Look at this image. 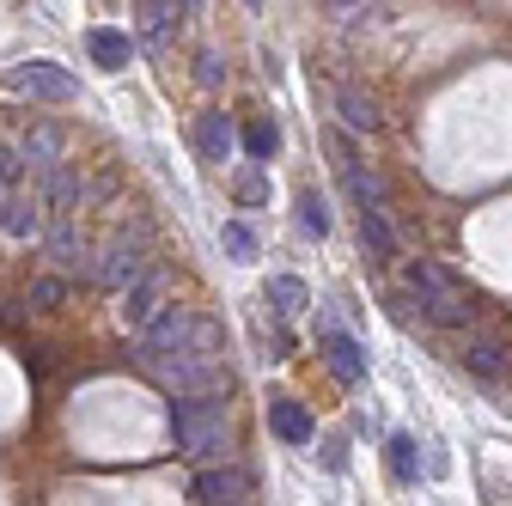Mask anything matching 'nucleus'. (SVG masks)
<instances>
[{
  "label": "nucleus",
  "mask_w": 512,
  "mask_h": 506,
  "mask_svg": "<svg viewBox=\"0 0 512 506\" xmlns=\"http://www.w3.org/2000/svg\"><path fill=\"white\" fill-rule=\"evenodd\" d=\"M0 232H7L13 244L43 238V196H37V189H13V196H0Z\"/></svg>",
  "instance_id": "obj_10"
},
{
  "label": "nucleus",
  "mask_w": 512,
  "mask_h": 506,
  "mask_svg": "<svg viewBox=\"0 0 512 506\" xmlns=\"http://www.w3.org/2000/svg\"><path fill=\"white\" fill-rule=\"evenodd\" d=\"M263 299L275 305V318H293V311H305V299H311V293H305V281H299V275H275V281L263 287Z\"/></svg>",
  "instance_id": "obj_19"
},
{
  "label": "nucleus",
  "mask_w": 512,
  "mask_h": 506,
  "mask_svg": "<svg viewBox=\"0 0 512 506\" xmlns=\"http://www.w3.org/2000/svg\"><path fill=\"white\" fill-rule=\"evenodd\" d=\"M13 189H25V153L13 141H0V196H13Z\"/></svg>",
  "instance_id": "obj_24"
},
{
  "label": "nucleus",
  "mask_w": 512,
  "mask_h": 506,
  "mask_svg": "<svg viewBox=\"0 0 512 506\" xmlns=\"http://www.w3.org/2000/svg\"><path fill=\"white\" fill-rule=\"evenodd\" d=\"M171 433H177V452L196 464L226 458V446H232L226 403H171Z\"/></svg>",
  "instance_id": "obj_2"
},
{
  "label": "nucleus",
  "mask_w": 512,
  "mask_h": 506,
  "mask_svg": "<svg viewBox=\"0 0 512 506\" xmlns=\"http://www.w3.org/2000/svg\"><path fill=\"white\" fill-rule=\"evenodd\" d=\"M506 385H512V372H506Z\"/></svg>",
  "instance_id": "obj_30"
},
{
  "label": "nucleus",
  "mask_w": 512,
  "mask_h": 506,
  "mask_svg": "<svg viewBox=\"0 0 512 506\" xmlns=\"http://www.w3.org/2000/svg\"><path fill=\"white\" fill-rule=\"evenodd\" d=\"M250 494H256V482H250V470H238V464H208V470L196 476V500H202V506H250Z\"/></svg>",
  "instance_id": "obj_7"
},
{
  "label": "nucleus",
  "mask_w": 512,
  "mask_h": 506,
  "mask_svg": "<svg viewBox=\"0 0 512 506\" xmlns=\"http://www.w3.org/2000/svg\"><path fill=\"white\" fill-rule=\"evenodd\" d=\"M226 250H232V263H250L256 257V232L244 220H226Z\"/></svg>",
  "instance_id": "obj_27"
},
{
  "label": "nucleus",
  "mask_w": 512,
  "mask_h": 506,
  "mask_svg": "<svg viewBox=\"0 0 512 506\" xmlns=\"http://www.w3.org/2000/svg\"><path fill=\"white\" fill-rule=\"evenodd\" d=\"M159 311H165V275H159V269H147L135 287L122 293V324H128V330H147Z\"/></svg>",
  "instance_id": "obj_11"
},
{
  "label": "nucleus",
  "mask_w": 512,
  "mask_h": 506,
  "mask_svg": "<svg viewBox=\"0 0 512 506\" xmlns=\"http://www.w3.org/2000/svg\"><path fill=\"white\" fill-rule=\"evenodd\" d=\"M360 238H366V250H372V263H391V257H397V232H391V220H384L378 202L360 208Z\"/></svg>",
  "instance_id": "obj_18"
},
{
  "label": "nucleus",
  "mask_w": 512,
  "mask_h": 506,
  "mask_svg": "<svg viewBox=\"0 0 512 506\" xmlns=\"http://www.w3.org/2000/svg\"><path fill=\"white\" fill-rule=\"evenodd\" d=\"M86 49H92V61H98L104 74H116V68H128V61H135V37L116 31V25H98V31L86 37Z\"/></svg>",
  "instance_id": "obj_16"
},
{
  "label": "nucleus",
  "mask_w": 512,
  "mask_h": 506,
  "mask_svg": "<svg viewBox=\"0 0 512 506\" xmlns=\"http://www.w3.org/2000/svg\"><path fill=\"white\" fill-rule=\"evenodd\" d=\"M61 293H68V281H61V275H37V281H31V293H25V305H31V311H55V305H61Z\"/></svg>",
  "instance_id": "obj_26"
},
{
  "label": "nucleus",
  "mask_w": 512,
  "mask_h": 506,
  "mask_svg": "<svg viewBox=\"0 0 512 506\" xmlns=\"http://www.w3.org/2000/svg\"><path fill=\"white\" fill-rule=\"evenodd\" d=\"M317 342H324V366L342 378V385H360V378H366V354H360V342H354L336 318L317 324Z\"/></svg>",
  "instance_id": "obj_8"
},
{
  "label": "nucleus",
  "mask_w": 512,
  "mask_h": 506,
  "mask_svg": "<svg viewBox=\"0 0 512 506\" xmlns=\"http://www.w3.org/2000/svg\"><path fill=\"white\" fill-rule=\"evenodd\" d=\"M232 189H238V202H250V208L269 196V183H263V171H256V165H250V171H238V177H232Z\"/></svg>",
  "instance_id": "obj_28"
},
{
  "label": "nucleus",
  "mask_w": 512,
  "mask_h": 506,
  "mask_svg": "<svg viewBox=\"0 0 512 506\" xmlns=\"http://www.w3.org/2000/svg\"><path fill=\"white\" fill-rule=\"evenodd\" d=\"M7 86L25 92V98H43V104H74L80 98V80L68 68H55V61H19L7 74Z\"/></svg>",
  "instance_id": "obj_4"
},
{
  "label": "nucleus",
  "mask_w": 512,
  "mask_h": 506,
  "mask_svg": "<svg viewBox=\"0 0 512 506\" xmlns=\"http://www.w3.org/2000/svg\"><path fill=\"white\" fill-rule=\"evenodd\" d=\"M269 427H275V439H287V446H311V409L299 403V397H275L269 403Z\"/></svg>",
  "instance_id": "obj_15"
},
{
  "label": "nucleus",
  "mask_w": 512,
  "mask_h": 506,
  "mask_svg": "<svg viewBox=\"0 0 512 506\" xmlns=\"http://www.w3.org/2000/svg\"><path fill=\"white\" fill-rule=\"evenodd\" d=\"M506 354H512V348H506V336H494V330H488V336H470L458 360H464V372H470V378H500V372H506Z\"/></svg>",
  "instance_id": "obj_14"
},
{
  "label": "nucleus",
  "mask_w": 512,
  "mask_h": 506,
  "mask_svg": "<svg viewBox=\"0 0 512 506\" xmlns=\"http://www.w3.org/2000/svg\"><path fill=\"white\" fill-rule=\"evenodd\" d=\"M153 385L171 397V403H226L232 397V372L220 360H202V354H165V360H147Z\"/></svg>",
  "instance_id": "obj_1"
},
{
  "label": "nucleus",
  "mask_w": 512,
  "mask_h": 506,
  "mask_svg": "<svg viewBox=\"0 0 512 506\" xmlns=\"http://www.w3.org/2000/svg\"><path fill=\"white\" fill-rule=\"evenodd\" d=\"M403 293L421 299V305H458V299H470V287L445 269V263H433V257H415L403 269Z\"/></svg>",
  "instance_id": "obj_5"
},
{
  "label": "nucleus",
  "mask_w": 512,
  "mask_h": 506,
  "mask_svg": "<svg viewBox=\"0 0 512 506\" xmlns=\"http://www.w3.org/2000/svg\"><path fill=\"white\" fill-rule=\"evenodd\" d=\"M275 147H281V129H275V122H250V129H244V153H250L256 165L275 159Z\"/></svg>",
  "instance_id": "obj_23"
},
{
  "label": "nucleus",
  "mask_w": 512,
  "mask_h": 506,
  "mask_svg": "<svg viewBox=\"0 0 512 506\" xmlns=\"http://www.w3.org/2000/svg\"><path fill=\"white\" fill-rule=\"evenodd\" d=\"M232 122H226V110H202L196 116V147H202V159H232Z\"/></svg>",
  "instance_id": "obj_17"
},
{
  "label": "nucleus",
  "mask_w": 512,
  "mask_h": 506,
  "mask_svg": "<svg viewBox=\"0 0 512 506\" xmlns=\"http://www.w3.org/2000/svg\"><path fill=\"white\" fill-rule=\"evenodd\" d=\"M183 13H189V7H171V0H147V7H135L141 43H147V49H165V43L183 31Z\"/></svg>",
  "instance_id": "obj_12"
},
{
  "label": "nucleus",
  "mask_w": 512,
  "mask_h": 506,
  "mask_svg": "<svg viewBox=\"0 0 512 506\" xmlns=\"http://www.w3.org/2000/svg\"><path fill=\"white\" fill-rule=\"evenodd\" d=\"M61 147H68V141H61L55 122H31V135L19 141V153H25V165H37V183L49 171H61Z\"/></svg>",
  "instance_id": "obj_13"
},
{
  "label": "nucleus",
  "mask_w": 512,
  "mask_h": 506,
  "mask_svg": "<svg viewBox=\"0 0 512 506\" xmlns=\"http://www.w3.org/2000/svg\"><path fill=\"white\" fill-rule=\"evenodd\" d=\"M202 86H220V55H202V68H196Z\"/></svg>",
  "instance_id": "obj_29"
},
{
  "label": "nucleus",
  "mask_w": 512,
  "mask_h": 506,
  "mask_svg": "<svg viewBox=\"0 0 512 506\" xmlns=\"http://www.w3.org/2000/svg\"><path fill=\"white\" fill-rule=\"evenodd\" d=\"M391 476H397V482H415V476H421V464H415V439H409V433H391Z\"/></svg>",
  "instance_id": "obj_25"
},
{
  "label": "nucleus",
  "mask_w": 512,
  "mask_h": 506,
  "mask_svg": "<svg viewBox=\"0 0 512 506\" xmlns=\"http://www.w3.org/2000/svg\"><path fill=\"white\" fill-rule=\"evenodd\" d=\"M189 324H196V311L165 305L159 318L141 330V366H147V360H165V354H183V348H189Z\"/></svg>",
  "instance_id": "obj_6"
},
{
  "label": "nucleus",
  "mask_w": 512,
  "mask_h": 506,
  "mask_svg": "<svg viewBox=\"0 0 512 506\" xmlns=\"http://www.w3.org/2000/svg\"><path fill=\"white\" fill-rule=\"evenodd\" d=\"M336 104H342V122H348V129H354V135H372V129H378V122H384V116H378V104H372L366 92H342Z\"/></svg>",
  "instance_id": "obj_20"
},
{
  "label": "nucleus",
  "mask_w": 512,
  "mask_h": 506,
  "mask_svg": "<svg viewBox=\"0 0 512 506\" xmlns=\"http://www.w3.org/2000/svg\"><path fill=\"white\" fill-rule=\"evenodd\" d=\"M141 275H147V244H135V238H110L98 257H92V281L104 293H128Z\"/></svg>",
  "instance_id": "obj_3"
},
{
  "label": "nucleus",
  "mask_w": 512,
  "mask_h": 506,
  "mask_svg": "<svg viewBox=\"0 0 512 506\" xmlns=\"http://www.w3.org/2000/svg\"><path fill=\"white\" fill-rule=\"evenodd\" d=\"M43 244H49V263H55L61 281H68V275H92V250L80 244L74 220H43Z\"/></svg>",
  "instance_id": "obj_9"
},
{
  "label": "nucleus",
  "mask_w": 512,
  "mask_h": 506,
  "mask_svg": "<svg viewBox=\"0 0 512 506\" xmlns=\"http://www.w3.org/2000/svg\"><path fill=\"white\" fill-rule=\"evenodd\" d=\"M299 226H305L311 238H330V226H336V220H330V202L317 196V189H305V196H299Z\"/></svg>",
  "instance_id": "obj_22"
},
{
  "label": "nucleus",
  "mask_w": 512,
  "mask_h": 506,
  "mask_svg": "<svg viewBox=\"0 0 512 506\" xmlns=\"http://www.w3.org/2000/svg\"><path fill=\"white\" fill-rule=\"evenodd\" d=\"M189 354L220 360V354H226V330H220L214 318H196V324H189Z\"/></svg>",
  "instance_id": "obj_21"
}]
</instances>
